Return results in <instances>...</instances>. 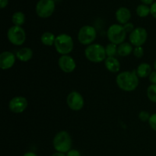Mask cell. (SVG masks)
I'll return each instance as SVG.
<instances>
[{
	"label": "cell",
	"mask_w": 156,
	"mask_h": 156,
	"mask_svg": "<svg viewBox=\"0 0 156 156\" xmlns=\"http://www.w3.org/2000/svg\"><path fill=\"white\" fill-rule=\"evenodd\" d=\"M12 22L15 26H20L21 27L22 24H24L25 21V15L21 12H16L12 15Z\"/></svg>",
	"instance_id": "obj_20"
},
{
	"label": "cell",
	"mask_w": 156,
	"mask_h": 156,
	"mask_svg": "<svg viewBox=\"0 0 156 156\" xmlns=\"http://www.w3.org/2000/svg\"><path fill=\"white\" fill-rule=\"evenodd\" d=\"M67 105L71 110L75 111H79L83 108L85 105L84 98L79 92L73 91L69 94L66 98Z\"/></svg>",
	"instance_id": "obj_10"
},
{
	"label": "cell",
	"mask_w": 156,
	"mask_h": 156,
	"mask_svg": "<svg viewBox=\"0 0 156 156\" xmlns=\"http://www.w3.org/2000/svg\"><path fill=\"white\" fill-rule=\"evenodd\" d=\"M149 82H150L151 83L156 85V71L152 72L150 76H149Z\"/></svg>",
	"instance_id": "obj_29"
},
{
	"label": "cell",
	"mask_w": 156,
	"mask_h": 156,
	"mask_svg": "<svg viewBox=\"0 0 156 156\" xmlns=\"http://www.w3.org/2000/svg\"><path fill=\"white\" fill-rule=\"evenodd\" d=\"M66 156H81V154L77 149H71L67 152Z\"/></svg>",
	"instance_id": "obj_28"
},
{
	"label": "cell",
	"mask_w": 156,
	"mask_h": 156,
	"mask_svg": "<svg viewBox=\"0 0 156 156\" xmlns=\"http://www.w3.org/2000/svg\"><path fill=\"white\" fill-rule=\"evenodd\" d=\"M154 68H155V69L156 71V59L155 60V62H154Z\"/></svg>",
	"instance_id": "obj_35"
},
{
	"label": "cell",
	"mask_w": 156,
	"mask_h": 156,
	"mask_svg": "<svg viewBox=\"0 0 156 156\" xmlns=\"http://www.w3.org/2000/svg\"><path fill=\"white\" fill-rule=\"evenodd\" d=\"M147 97L153 103H156V85L152 84L147 88Z\"/></svg>",
	"instance_id": "obj_22"
},
{
	"label": "cell",
	"mask_w": 156,
	"mask_h": 156,
	"mask_svg": "<svg viewBox=\"0 0 156 156\" xmlns=\"http://www.w3.org/2000/svg\"><path fill=\"white\" fill-rule=\"evenodd\" d=\"M131 18V12L127 8L120 7L116 12V19L120 24H125L129 22Z\"/></svg>",
	"instance_id": "obj_14"
},
{
	"label": "cell",
	"mask_w": 156,
	"mask_h": 156,
	"mask_svg": "<svg viewBox=\"0 0 156 156\" xmlns=\"http://www.w3.org/2000/svg\"><path fill=\"white\" fill-rule=\"evenodd\" d=\"M72 145H73V141H72L71 136L67 131H59L53 138V148L58 152H62L64 154L67 153L72 149Z\"/></svg>",
	"instance_id": "obj_2"
},
{
	"label": "cell",
	"mask_w": 156,
	"mask_h": 156,
	"mask_svg": "<svg viewBox=\"0 0 156 156\" xmlns=\"http://www.w3.org/2000/svg\"><path fill=\"white\" fill-rule=\"evenodd\" d=\"M51 156H66V155H65L64 153H62V152H55V153H53V155Z\"/></svg>",
	"instance_id": "obj_34"
},
{
	"label": "cell",
	"mask_w": 156,
	"mask_h": 156,
	"mask_svg": "<svg viewBox=\"0 0 156 156\" xmlns=\"http://www.w3.org/2000/svg\"><path fill=\"white\" fill-rule=\"evenodd\" d=\"M55 40H56V37L51 32H44L42 34L41 37V41L42 44L45 46H53L54 45Z\"/></svg>",
	"instance_id": "obj_19"
},
{
	"label": "cell",
	"mask_w": 156,
	"mask_h": 156,
	"mask_svg": "<svg viewBox=\"0 0 156 156\" xmlns=\"http://www.w3.org/2000/svg\"><path fill=\"white\" fill-rule=\"evenodd\" d=\"M148 37V33L144 27H136L129 34V40L132 45L135 47H142Z\"/></svg>",
	"instance_id": "obj_9"
},
{
	"label": "cell",
	"mask_w": 156,
	"mask_h": 156,
	"mask_svg": "<svg viewBox=\"0 0 156 156\" xmlns=\"http://www.w3.org/2000/svg\"><path fill=\"white\" fill-rule=\"evenodd\" d=\"M55 10L53 0H40L36 5V13L40 18H47L53 15Z\"/></svg>",
	"instance_id": "obj_8"
},
{
	"label": "cell",
	"mask_w": 156,
	"mask_h": 156,
	"mask_svg": "<svg viewBox=\"0 0 156 156\" xmlns=\"http://www.w3.org/2000/svg\"><path fill=\"white\" fill-rule=\"evenodd\" d=\"M23 156H37V154H35L34 152H26Z\"/></svg>",
	"instance_id": "obj_33"
},
{
	"label": "cell",
	"mask_w": 156,
	"mask_h": 156,
	"mask_svg": "<svg viewBox=\"0 0 156 156\" xmlns=\"http://www.w3.org/2000/svg\"><path fill=\"white\" fill-rule=\"evenodd\" d=\"M9 3V0H0V7L1 9H4L5 7H6Z\"/></svg>",
	"instance_id": "obj_31"
},
{
	"label": "cell",
	"mask_w": 156,
	"mask_h": 156,
	"mask_svg": "<svg viewBox=\"0 0 156 156\" xmlns=\"http://www.w3.org/2000/svg\"><path fill=\"white\" fill-rule=\"evenodd\" d=\"M141 1L142 2L144 3L145 5H150V4H152L154 0H141Z\"/></svg>",
	"instance_id": "obj_32"
},
{
	"label": "cell",
	"mask_w": 156,
	"mask_h": 156,
	"mask_svg": "<svg viewBox=\"0 0 156 156\" xmlns=\"http://www.w3.org/2000/svg\"><path fill=\"white\" fill-rule=\"evenodd\" d=\"M28 102L24 97L22 96H16L12 98L9 101V108L12 112L15 114H20L24 112L27 108Z\"/></svg>",
	"instance_id": "obj_11"
},
{
	"label": "cell",
	"mask_w": 156,
	"mask_h": 156,
	"mask_svg": "<svg viewBox=\"0 0 156 156\" xmlns=\"http://www.w3.org/2000/svg\"><path fill=\"white\" fill-rule=\"evenodd\" d=\"M16 56L10 51H4L0 54V68L3 70L9 69L14 66Z\"/></svg>",
	"instance_id": "obj_13"
},
{
	"label": "cell",
	"mask_w": 156,
	"mask_h": 156,
	"mask_svg": "<svg viewBox=\"0 0 156 156\" xmlns=\"http://www.w3.org/2000/svg\"><path fill=\"white\" fill-rule=\"evenodd\" d=\"M116 82L119 88L124 91H133L138 87L139 76L136 70L124 71L119 73L116 78Z\"/></svg>",
	"instance_id": "obj_1"
},
{
	"label": "cell",
	"mask_w": 156,
	"mask_h": 156,
	"mask_svg": "<svg viewBox=\"0 0 156 156\" xmlns=\"http://www.w3.org/2000/svg\"><path fill=\"white\" fill-rule=\"evenodd\" d=\"M150 13L156 19V2H153L150 7Z\"/></svg>",
	"instance_id": "obj_30"
},
{
	"label": "cell",
	"mask_w": 156,
	"mask_h": 156,
	"mask_svg": "<svg viewBox=\"0 0 156 156\" xmlns=\"http://www.w3.org/2000/svg\"><path fill=\"white\" fill-rule=\"evenodd\" d=\"M16 57L21 62H28L33 57V50L29 47H23L17 52Z\"/></svg>",
	"instance_id": "obj_16"
},
{
	"label": "cell",
	"mask_w": 156,
	"mask_h": 156,
	"mask_svg": "<svg viewBox=\"0 0 156 156\" xmlns=\"http://www.w3.org/2000/svg\"><path fill=\"white\" fill-rule=\"evenodd\" d=\"M150 117L151 114L146 111H141V112L139 114V118H140V120L143 122H149Z\"/></svg>",
	"instance_id": "obj_24"
},
{
	"label": "cell",
	"mask_w": 156,
	"mask_h": 156,
	"mask_svg": "<svg viewBox=\"0 0 156 156\" xmlns=\"http://www.w3.org/2000/svg\"><path fill=\"white\" fill-rule=\"evenodd\" d=\"M97 31L95 28L91 25H85L82 27L78 33V40L82 45H91L95 41Z\"/></svg>",
	"instance_id": "obj_7"
},
{
	"label": "cell",
	"mask_w": 156,
	"mask_h": 156,
	"mask_svg": "<svg viewBox=\"0 0 156 156\" xmlns=\"http://www.w3.org/2000/svg\"><path fill=\"white\" fill-rule=\"evenodd\" d=\"M133 53L136 58H142L144 55V50L142 47H136L133 49Z\"/></svg>",
	"instance_id": "obj_25"
},
{
	"label": "cell",
	"mask_w": 156,
	"mask_h": 156,
	"mask_svg": "<svg viewBox=\"0 0 156 156\" xmlns=\"http://www.w3.org/2000/svg\"><path fill=\"white\" fill-rule=\"evenodd\" d=\"M133 52V48L132 47V44L129 43H123L120 44L117 47V53L120 56H127L130 55Z\"/></svg>",
	"instance_id": "obj_18"
},
{
	"label": "cell",
	"mask_w": 156,
	"mask_h": 156,
	"mask_svg": "<svg viewBox=\"0 0 156 156\" xmlns=\"http://www.w3.org/2000/svg\"><path fill=\"white\" fill-rule=\"evenodd\" d=\"M123 27H124L125 30L126 31V33H129L130 34L131 32L133 31V30L135 28H134V25L133 23L131 22H128L126 23V24H125L124 25H123Z\"/></svg>",
	"instance_id": "obj_27"
},
{
	"label": "cell",
	"mask_w": 156,
	"mask_h": 156,
	"mask_svg": "<svg viewBox=\"0 0 156 156\" xmlns=\"http://www.w3.org/2000/svg\"><path fill=\"white\" fill-rule=\"evenodd\" d=\"M137 73V76L139 78H146L150 76L152 73V66L149 63L143 62L139 65L138 68L136 70Z\"/></svg>",
	"instance_id": "obj_17"
},
{
	"label": "cell",
	"mask_w": 156,
	"mask_h": 156,
	"mask_svg": "<svg viewBox=\"0 0 156 156\" xmlns=\"http://www.w3.org/2000/svg\"><path fill=\"white\" fill-rule=\"evenodd\" d=\"M54 47L56 51L62 55H68L73 50L74 42L71 36L66 34H60L56 37Z\"/></svg>",
	"instance_id": "obj_4"
},
{
	"label": "cell",
	"mask_w": 156,
	"mask_h": 156,
	"mask_svg": "<svg viewBox=\"0 0 156 156\" xmlns=\"http://www.w3.org/2000/svg\"><path fill=\"white\" fill-rule=\"evenodd\" d=\"M105 65L107 69L112 73H118L120 69V63L115 57H107L105 60Z\"/></svg>",
	"instance_id": "obj_15"
},
{
	"label": "cell",
	"mask_w": 156,
	"mask_h": 156,
	"mask_svg": "<svg viewBox=\"0 0 156 156\" xmlns=\"http://www.w3.org/2000/svg\"><path fill=\"white\" fill-rule=\"evenodd\" d=\"M85 55L88 60L94 63L103 62L107 58L105 47L99 44H92L88 46L85 48Z\"/></svg>",
	"instance_id": "obj_3"
},
{
	"label": "cell",
	"mask_w": 156,
	"mask_h": 156,
	"mask_svg": "<svg viewBox=\"0 0 156 156\" xmlns=\"http://www.w3.org/2000/svg\"><path fill=\"white\" fill-rule=\"evenodd\" d=\"M58 65L59 69L66 73H73L76 68L75 59L69 55H62L59 58Z\"/></svg>",
	"instance_id": "obj_12"
},
{
	"label": "cell",
	"mask_w": 156,
	"mask_h": 156,
	"mask_svg": "<svg viewBox=\"0 0 156 156\" xmlns=\"http://www.w3.org/2000/svg\"><path fill=\"white\" fill-rule=\"evenodd\" d=\"M150 13V8L148 7L146 5H140L137 6L136 8V14L138 16L141 17V18H145V17L148 16Z\"/></svg>",
	"instance_id": "obj_21"
},
{
	"label": "cell",
	"mask_w": 156,
	"mask_h": 156,
	"mask_svg": "<svg viewBox=\"0 0 156 156\" xmlns=\"http://www.w3.org/2000/svg\"><path fill=\"white\" fill-rule=\"evenodd\" d=\"M105 51H106V54L108 57H114L116 53H117V47L116 44H108L107 47H105Z\"/></svg>",
	"instance_id": "obj_23"
},
{
	"label": "cell",
	"mask_w": 156,
	"mask_h": 156,
	"mask_svg": "<svg viewBox=\"0 0 156 156\" xmlns=\"http://www.w3.org/2000/svg\"><path fill=\"white\" fill-rule=\"evenodd\" d=\"M7 37L9 42L15 46H21L26 40V33L20 26H12L8 30Z\"/></svg>",
	"instance_id": "obj_6"
},
{
	"label": "cell",
	"mask_w": 156,
	"mask_h": 156,
	"mask_svg": "<svg viewBox=\"0 0 156 156\" xmlns=\"http://www.w3.org/2000/svg\"><path fill=\"white\" fill-rule=\"evenodd\" d=\"M149 124L153 130L156 131V113L151 115L149 120Z\"/></svg>",
	"instance_id": "obj_26"
},
{
	"label": "cell",
	"mask_w": 156,
	"mask_h": 156,
	"mask_svg": "<svg viewBox=\"0 0 156 156\" xmlns=\"http://www.w3.org/2000/svg\"><path fill=\"white\" fill-rule=\"evenodd\" d=\"M107 36L110 42L116 45H120L124 43L126 37V31L122 24H114L108 29Z\"/></svg>",
	"instance_id": "obj_5"
}]
</instances>
